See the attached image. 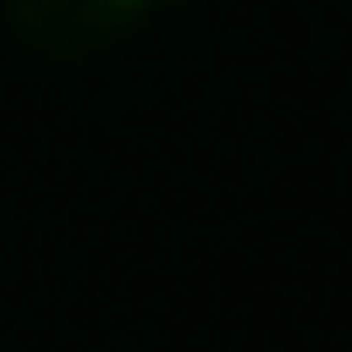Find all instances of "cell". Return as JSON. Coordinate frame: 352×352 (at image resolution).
Here are the masks:
<instances>
[{"mask_svg":"<svg viewBox=\"0 0 352 352\" xmlns=\"http://www.w3.org/2000/svg\"><path fill=\"white\" fill-rule=\"evenodd\" d=\"M152 0H8V21L42 56H90L111 49L124 28L145 21Z\"/></svg>","mask_w":352,"mask_h":352,"instance_id":"cell-1","label":"cell"}]
</instances>
